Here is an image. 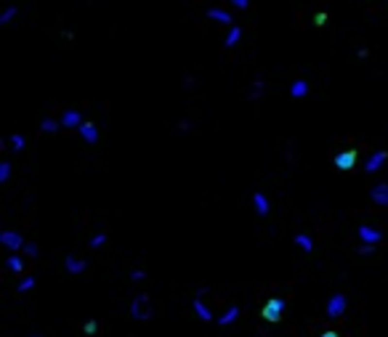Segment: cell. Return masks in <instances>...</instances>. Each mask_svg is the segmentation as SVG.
<instances>
[{"mask_svg": "<svg viewBox=\"0 0 388 337\" xmlns=\"http://www.w3.org/2000/svg\"><path fill=\"white\" fill-rule=\"evenodd\" d=\"M356 149H348V151H340V154H335V167H338V170H351L354 165H356Z\"/></svg>", "mask_w": 388, "mask_h": 337, "instance_id": "5b68a950", "label": "cell"}, {"mask_svg": "<svg viewBox=\"0 0 388 337\" xmlns=\"http://www.w3.org/2000/svg\"><path fill=\"white\" fill-rule=\"evenodd\" d=\"M386 160H388V151H375V154H370V160H367V165H364V170H367V173H378L380 167L386 165Z\"/></svg>", "mask_w": 388, "mask_h": 337, "instance_id": "9c48e42d", "label": "cell"}, {"mask_svg": "<svg viewBox=\"0 0 388 337\" xmlns=\"http://www.w3.org/2000/svg\"><path fill=\"white\" fill-rule=\"evenodd\" d=\"M0 244L8 247L11 252H21V250H24V239H21L19 231H3V234H0Z\"/></svg>", "mask_w": 388, "mask_h": 337, "instance_id": "277c9868", "label": "cell"}, {"mask_svg": "<svg viewBox=\"0 0 388 337\" xmlns=\"http://www.w3.org/2000/svg\"><path fill=\"white\" fill-rule=\"evenodd\" d=\"M144 276H146V273L141 271V268H138V271H133V273H131V279H133V282H141Z\"/></svg>", "mask_w": 388, "mask_h": 337, "instance_id": "1f68e13d", "label": "cell"}, {"mask_svg": "<svg viewBox=\"0 0 388 337\" xmlns=\"http://www.w3.org/2000/svg\"><path fill=\"white\" fill-rule=\"evenodd\" d=\"M106 241V231H101V234H96V237L91 239V247H101Z\"/></svg>", "mask_w": 388, "mask_h": 337, "instance_id": "484cf974", "label": "cell"}, {"mask_svg": "<svg viewBox=\"0 0 388 337\" xmlns=\"http://www.w3.org/2000/svg\"><path fill=\"white\" fill-rule=\"evenodd\" d=\"M346 308H348V300H346V295H340V292H335V295H330V300H327V305H324V313H327V319H340L343 313H346Z\"/></svg>", "mask_w": 388, "mask_h": 337, "instance_id": "3957f363", "label": "cell"}, {"mask_svg": "<svg viewBox=\"0 0 388 337\" xmlns=\"http://www.w3.org/2000/svg\"><path fill=\"white\" fill-rule=\"evenodd\" d=\"M253 207H255V212H258L261 218H266L269 210H271V207H269V199H266V194H263V192H255V194H253Z\"/></svg>", "mask_w": 388, "mask_h": 337, "instance_id": "8fae6325", "label": "cell"}, {"mask_svg": "<svg viewBox=\"0 0 388 337\" xmlns=\"http://www.w3.org/2000/svg\"><path fill=\"white\" fill-rule=\"evenodd\" d=\"M306 93H308V82H306V80H295V82L290 85V96H292V98H303Z\"/></svg>", "mask_w": 388, "mask_h": 337, "instance_id": "e0dca14e", "label": "cell"}, {"mask_svg": "<svg viewBox=\"0 0 388 337\" xmlns=\"http://www.w3.org/2000/svg\"><path fill=\"white\" fill-rule=\"evenodd\" d=\"M8 176H11V162H3V165H0V181H8Z\"/></svg>", "mask_w": 388, "mask_h": 337, "instance_id": "cb8c5ba5", "label": "cell"}, {"mask_svg": "<svg viewBox=\"0 0 388 337\" xmlns=\"http://www.w3.org/2000/svg\"><path fill=\"white\" fill-rule=\"evenodd\" d=\"M207 16H210V19H216V21H221V24H229V27H234V16L229 14V11H221V8H210V11H207Z\"/></svg>", "mask_w": 388, "mask_h": 337, "instance_id": "5bb4252c", "label": "cell"}, {"mask_svg": "<svg viewBox=\"0 0 388 337\" xmlns=\"http://www.w3.org/2000/svg\"><path fill=\"white\" fill-rule=\"evenodd\" d=\"M59 122H61V128H80L85 120H83V114L77 109H67L64 114H61Z\"/></svg>", "mask_w": 388, "mask_h": 337, "instance_id": "ba28073f", "label": "cell"}, {"mask_svg": "<svg viewBox=\"0 0 388 337\" xmlns=\"http://www.w3.org/2000/svg\"><path fill=\"white\" fill-rule=\"evenodd\" d=\"M192 308L197 311V316H200L202 321H213V313L207 311V305H205V303H202V297H200V295H197L194 300H192Z\"/></svg>", "mask_w": 388, "mask_h": 337, "instance_id": "9a60e30c", "label": "cell"}, {"mask_svg": "<svg viewBox=\"0 0 388 337\" xmlns=\"http://www.w3.org/2000/svg\"><path fill=\"white\" fill-rule=\"evenodd\" d=\"M261 93H263V80L258 77V80H255V85H253V91H250V96H261Z\"/></svg>", "mask_w": 388, "mask_h": 337, "instance_id": "4316f807", "label": "cell"}, {"mask_svg": "<svg viewBox=\"0 0 388 337\" xmlns=\"http://www.w3.org/2000/svg\"><path fill=\"white\" fill-rule=\"evenodd\" d=\"M239 37H242V30L234 24L232 30H229V35H226V40H223V46H226V48H234V46L239 43Z\"/></svg>", "mask_w": 388, "mask_h": 337, "instance_id": "ac0fdd59", "label": "cell"}, {"mask_svg": "<svg viewBox=\"0 0 388 337\" xmlns=\"http://www.w3.org/2000/svg\"><path fill=\"white\" fill-rule=\"evenodd\" d=\"M237 319H239V308L232 305V308H226V313H223V316L216 319V324H218V327H229V324H234Z\"/></svg>", "mask_w": 388, "mask_h": 337, "instance_id": "4fadbf2b", "label": "cell"}, {"mask_svg": "<svg viewBox=\"0 0 388 337\" xmlns=\"http://www.w3.org/2000/svg\"><path fill=\"white\" fill-rule=\"evenodd\" d=\"M152 313H154V308H152L149 295H136V297H133L131 316L136 319V321H146V319H152Z\"/></svg>", "mask_w": 388, "mask_h": 337, "instance_id": "7a4b0ae2", "label": "cell"}, {"mask_svg": "<svg viewBox=\"0 0 388 337\" xmlns=\"http://www.w3.org/2000/svg\"><path fill=\"white\" fill-rule=\"evenodd\" d=\"M285 308H287V300H285V297H269V300L263 303V308H261V316L266 319L269 324H274V321L282 319Z\"/></svg>", "mask_w": 388, "mask_h": 337, "instance_id": "6da1fadb", "label": "cell"}, {"mask_svg": "<svg viewBox=\"0 0 388 337\" xmlns=\"http://www.w3.org/2000/svg\"><path fill=\"white\" fill-rule=\"evenodd\" d=\"M61 128V122H56V120H43V130L46 133H56Z\"/></svg>", "mask_w": 388, "mask_h": 337, "instance_id": "603a6c76", "label": "cell"}, {"mask_svg": "<svg viewBox=\"0 0 388 337\" xmlns=\"http://www.w3.org/2000/svg\"><path fill=\"white\" fill-rule=\"evenodd\" d=\"M24 255L37 257V244H24Z\"/></svg>", "mask_w": 388, "mask_h": 337, "instance_id": "83f0119b", "label": "cell"}, {"mask_svg": "<svg viewBox=\"0 0 388 337\" xmlns=\"http://www.w3.org/2000/svg\"><path fill=\"white\" fill-rule=\"evenodd\" d=\"M319 337H340V335H338V332H333V329H327V332H322Z\"/></svg>", "mask_w": 388, "mask_h": 337, "instance_id": "d6a6232c", "label": "cell"}, {"mask_svg": "<svg viewBox=\"0 0 388 337\" xmlns=\"http://www.w3.org/2000/svg\"><path fill=\"white\" fill-rule=\"evenodd\" d=\"M295 244L301 247L303 252H314V241H311L308 234H295Z\"/></svg>", "mask_w": 388, "mask_h": 337, "instance_id": "d6986e66", "label": "cell"}, {"mask_svg": "<svg viewBox=\"0 0 388 337\" xmlns=\"http://www.w3.org/2000/svg\"><path fill=\"white\" fill-rule=\"evenodd\" d=\"M359 252L370 257V255H372V252H375V244H362V247H359Z\"/></svg>", "mask_w": 388, "mask_h": 337, "instance_id": "f1b7e54d", "label": "cell"}, {"mask_svg": "<svg viewBox=\"0 0 388 337\" xmlns=\"http://www.w3.org/2000/svg\"><path fill=\"white\" fill-rule=\"evenodd\" d=\"M359 239H362V244H378L380 239H383V231H378L375 226H359Z\"/></svg>", "mask_w": 388, "mask_h": 337, "instance_id": "8992f818", "label": "cell"}, {"mask_svg": "<svg viewBox=\"0 0 388 337\" xmlns=\"http://www.w3.org/2000/svg\"><path fill=\"white\" fill-rule=\"evenodd\" d=\"M96 329H99V321L93 319V321H88L85 327H83V332H85V335H96Z\"/></svg>", "mask_w": 388, "mask_h": 337, "instance_id": "d4e9b609", "label": "cell"}, {"mask_svg": "<svg viewBox=\"0 0 388 337\" xmlns=\"http://www.w3.org/2000/svg\"><path fill=\"white\" fill-rule=\"evenodd\" d=\"M370 199L375 202V205H388V183H378V186L370 189Z\"/></svg>", "mask_w": 388, "mask_h": 337, "instance_id": "30bf717a", "label": "cell"}, {"mask_svg": "<svg viewBox=\"0 0 388 337\" xmlns=\"http://www.w3.org/2000/svg\"><path fill=\"white\" fill-rule=\"evenodd\" d=\"M16 14H19V8H16V5H8V8H5L3 14H0V24H8V21L14 19Z\"/></svg>", "mask_w": 388, "mask_h": 337, "instance_id": "ffe728a7", "label": "cell"}, {"mask_svg": "<svg viewBox=\"0 0 388 337\" xmlns=\"http://www.w3.org/2000/svg\"><path fill=\"white\" fill-rule=\"evenodd\" d=\"M229 3H232L234 8H242V11H245L247 5H250V0H229Z\"/></svg>", "mask_w": 388, "mask_h": 337, "instance_id": "f546056e", "label": "cell"}, {"mask_svg": "<svg viewBox=\"0 0 388 337\" xmlns=\"http://www.w3.org/2000/svg\"><path fill=\"white\" fill-rule=\"evenodd\" d=\"M30 337H40V335H30Z\"/></svg>", "mask_w": 388, "mask_h": 337, "instance_id": "836d02e7", "label": "cell"}, {"mask_svg": "<svg viewBox=\"0 0 388 337\" xmlns=\"http://www.w3.org/2000/svg\"><path fill=\"white\" fill-rule=\"evenodd\" d=\"M5 266H8L14 273H21V271H24V257H21L19 252H11L8 260H5Z\"/></svg>", "mask_w": 388, "mask_h": 337, "instance_id": "2e32d148", "label": "cell"}, {"mask_svg": "<svg viewBox=\"0 0 388 337\" xmlns=\"http://www.w3.org/2000/svg\"><path fill=\"white\" fill-rule=\"evenodd\" d=\"M324 21H327V14H324V11H322V14H317V16H314V24H317V27H322Z\"/></svg>", "mask_w": 388, "mask_h": 337, "instance_id": "4dcf8cb0", "label": "cell"}, {"mask_svg": "<svg viewBox=\"0 0 388 337\" xmlns=\"http://www.w3.org/2000/svg\"><path fill=\"white\" fill-rule=\"evenodd\" d=\"M64 268H67V273L77 276V273H85L88 263H85V260H80L77 255H67V257H64Z\"/></svg>", "mask_w": 388, "mask_h": 337, "instance_id": "52a82bcc", "label": "cell"}, {"mask_svg": "<svg viewBox=\"0 0 388 337\" xmlns=\"http://www.w3.org/2000/svg\"><path fill=\"white\" fill-rule=\"evenodd\" d=\"M32 287H35V276H24L19 282V292H30Z\"/></svg>", "mask_w": 388, "mask_h": 337, "instance_id": "7402d4cb", "label": "cell"}, {"mask_svg": "<svg viewBox=\"0 0 388 337\" xmlns=\"http://www.w3.org/2000/svg\"><path fill=\"white\" fill-rule=\"evenodd\" d=\"M24 136H19V133H14V136H11V149L14 151H24Z\"/></svg>", "mask_w": 388, "mask_h": 337, "instance_id": "44dd1931", "label": "cell"}, {"mask_svg": "<svg viewBox=\"0 0 388 337\" xmlns=\"http://www.w3.org/2000/svg\"><path fill=\"white\" fill-rule=\"evenodd\" d=\"M77 130H80V136L85 138L88 144H96V141H99V128L93 125V122H88V120H85L80 128H77Z\"/></svg>", "mask_w": 388, "mask_h": 337, "instance_id": "7c38bea8", "label": "cell"}]
</instances>
